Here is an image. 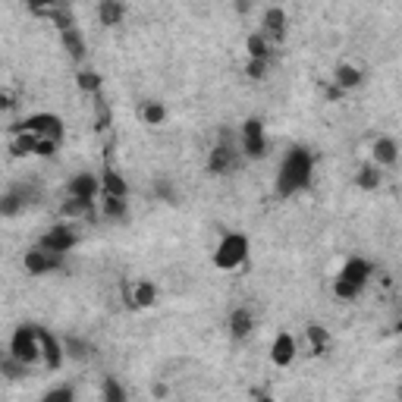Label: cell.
<instances>
[{"mask_svg":"<svg viewBox=\"0 0 402 402\" xmlns=\"http://www.w3.org/2000/svg\"><path fill=\"white\" fill-rule=\"evenodd\" d=\"M314 173V157L308 148H292L280 164V173H277V195L289 199V195L302 192L305 186L311 182Z\"/></svg>","mask_w":402,"mask_h":402,"instance_id":"1","label":"cell"},{"mask_svg":"<svg viewBox=\"0 0 402 402\" xmlns=\"http://www.w3.org/2000/svg\"><path fill=\"white\" fill-rule=\"evenodd\" d=\"M13 133H28L35 138H50V142H60L63 138V120L57 113H32L23 123L13 126Z\"/></svg>","mask_w":402,"mask_h":402,"instance_id":"2","label":"cell"},{"mask_svg":"<svg viewBox=\"0 0 402 402\" xmlns=\"http://www.w3.org/2000/svg\"><path fill=\"white\" fill-rule=\"evenodd\" d=\"M245 258H248V239L242 233H226L214 252V264L220 270H233V267L242 264Z\"/></svg>","mask_w":402,"mask_h":402,"instance_id":"3","label":"cell"},{"mask_svg":"<svg viewBox=\"0 0 402 402\" xmlns=\"http://www.w3.org/2000/svg\"><path fill=\"white\" fill-rule=\"evenodd\" d=\"M10 355L23 364H32L41 358V346H38V327L26 324V327H16L10 340Z\"/></svg>","mask_w":402,"mask_h":402,"instance_id":"4","label":"cell"},{"mask_svg":"<svg viewBox=\"0 0 402 402\" xmlns=\"http://www.w3.org/2000/svg\"><path fill=\"white\" fill-rule=\"evenodd\" d=\"M242 151L248 157H264L267 155V138H264V126H261V120H245Z\"/></svg>","mask_w":402,"mask_h":402,"instance_id":"5","label":"cell"},{"mask_svg":"<svg viewBox=\"0 0 402 402\" xmlns=\"http://www.w3.org/2000/svg\"><path fill=\"white\" fill-rule=\"evenodd\" d=\"M76 242H79L76 230H69V226H54L50 233H45V236H41L38 248H45V252H57V255H67Z\"/></svg>","mask_w":402,"mask_h":402,"instance_id":"6","label":"cell"},{"mask_svg":"<svg viewBox=\"0 0 402 402\" xmlns=\"http://www.w3.org/2000/svg\"><path fill=\"white\" fill-rule=\"evenodd\" d=\"M60 264H63V255L45 252V248H38V245L26 255V270L28 274H50V270H57Z\"/></svg>","mask_w":402,"mask_h":402,"instance_id":"7","label":"cell"},{"mask_svg":"<svg viewBox=\"0 0 402 402\" xmlns=\"http://www.w3.org/2000/svg\"><path fill=\"white\" fill-rule=\"evenodd\" d=\"M98 195H101V182H98V177H91V173H79V177L69 179V199L94 204Z\"/></svg>","mask_w":402,"mask_h":402,"instance_id":"8","label":"cell"},{"mask_svg":"<svg viewBox=\"0 0 402 402\" xmlns=\"http://www.w3.org/2000/svg\"><path fill=\"white\" fill-rule=\"evenodd\" d=\"M283 35H286V13H283L280 6H267V10H264V32H261V38H264L267 45H274V41H283Z\"/></svg>","mask_w":402,"mask_h":402,"instance_id":"9","label":"cell"},{"mask_svg":"<svg viewBox=\"0 0 402 402\" xmlns=\"http://www.w3.org/2000/svg\"><path fill=\"white\" fill-rule=\"evenodd\" d=\"M236 164H239L236 151H233L230 145H217V148L211 151L208 170H211V173H217V177H226V173H230V170H236Z\"/></svg>","mask_w":402,"mask_h":402,"instance_id":"10","label":"cell"},{"mask_svg":"<svg viewBox=\"0 0 402 402\" xmlns=\"http://www.w3.org/2000/svg\"><path fill=\"white\" fill-rule=\"evenodd\" d=\"M98 182H101V195H111V199H126L129 195V186H126V179L120 177V173L113 170L111 164L101 170V177H98Z\"/></svg>","mask_w":402,"mask_h":402,"instance_id":"11","label":"cell"},{"mask_svg":"<svg viewBox=\"0 0 402 402\" xmlns=\"http://www.w3.org/2000/svg\"><path fill=\"white\" fill-rule=\"evenodd\" d=\"M123 296H126V302L133 305V308H151V305L157 302V289H155V283H148V280L135 283L133 289H123Z\"/></svg>","mask_w":402,"mask_h":402,"instance_id":"12","label":"cell"},{"mask_svg":"<svg viewBox=\"0 0 402 402\" xmlns=\"http://www.w3.org/2000/svg\"><path fill=\"white\" fill-rule=\"evenodd\" d=\"M368 277H371V264L364 258H349L346 264H342V270H340V280L352 283V286H358V289L368 283Z\"/></svg>","mask_w":402,"mask_h":402,"instance_id":"13","label":"cell"},{"mask_svg":"<svg viewBox=\"0 0 402 402\" xmlns=\"http://www.w3.org/2000/svg\"><path fill=\"white\" fill-rule=\"evenodd\" d=\"M38 346H41V358H45V364L50 371H57L63 364V349H60V342L54 340L48 330H41L38 327Z\"/></svg>","mask_w":402,"mask_h":402,"instance_id":"14","label":"cell"},{"mask_svg":"<svg viewBox=\"0 0 402 402\" xmlns=\"http://www.w3.org/2000/svg\"><path fill=\"white\" fill-rule=\"evenodd\" d=\"M270 358H274V364H280V368L292 364V358H296V340H292L289 333H280L274 340V346H270Z\"/></svg>","mask_w":402,"mask_h":402,"instance_id":"15","label":"cell"},{"mask_svg":"<svg viewBox=\"0 0 402 402\" xmlns=\"http://www.w3.org/2000/svg\"><path fill=\"white\" fill-rule=\"evenodd\" d=\"M333 82L340 91H352L355 85H362V69L352 67V63H340L333 72Z\"/></svg>","mask_w":402,"mask_h":402,"instance_id":"16","label":"cell"},{"mask_svg":"<svg viewBox=\"0 0 402 402\" xmlns=\"http://www.w3.org/2000/svg\"><path fill=\"white\" fill-rule=\"evenodd\" d=\"M399 157V145L393 138H377L374 142V167H393Z\"/></svg>","mask_w":402,"mask_h":402,"instance_id":"17","label":"cell"},{"mask_svg":"<svg viewBox=\"0 0 402 402\" xmlns=\"http://www.w3.org/2000/svg\"><path fill=\"white\" fill-rule=\"evenodd\" d=\"M252 330H255V318L248 308H236L230 314V333L236 336V340H245Z\"/></svg>","mask_w":402,"mask_h":402,"instance_id":"18","label":"cell"},{"mask_svg":"<svg viewBox=\"0 0 402 402\" xmlns=\"http://www.w3.org/2000/svg\"><path fill=\"white\" fill-rule=\"evenodd\" d=\"M26 204H28V192H23V189L0 195V217H16Z\"/></svg>","mask_w":402,"mask_h":402,"instance_id":"19","label":"cell"},{"mask_svg":"<svg viewBox=\"0 0 402 402\" xmlns=\"http://www.w3.org/2000/svg\"><path fill=\"white\" fill-rule=\"evenodd\" d=\"M101 214H104L107 220H126V217H129V204H126V199L101 195Z\"/></svg>","mask_w":402,"mask_h":402,"instance_id":"20","label":"cell"},{"mask_svg":"<svg viewBox=\"0 0 402 402\" xmlns=\"http://www.w3.org/2000/svg\"><path fill=\"white\" fill-rule=\"evenodd\" d=\"M63 38V48H67V54L72 57V60H82L85 57V38L79 28H67V32H60Z\"/></svg>","mask_w":402,"mask_h":402,"instance_id":"21","label":"cell"},{"mask_svg":"<svg viewBox=\"0 0 402 402\" xmlns=\"http://www.w3.org/2000/svg\"><path fill=\"white\" fill-rule=\"evenodd\" d=\"M98 16L104 26H120L123 16H126V6L116 4V0H104V4L98 6Z\"/></svg>","mask_w":402,"mask_h":402,"instance_id":"22","label":"cell"},{"mask_svg":"<svg viewBox=\"0 0 402 402\" xmlns=\"http://www.w3.org/2000/svg\"><path fill=\"white\" fill-rule=\"evenodd\" d=\"M63 217H69V220L89 217V220H94V204L91 201H79V199H67L63 201Z\"/></svg>","mask_w":402,"mask_h":402,"instance_id":"23","label":"cell"},{"mask_svg":"<svg viewBox=\"0 0 402 402\" xmlns=\"http://www.w3.org/2000/svg\"><path fill=\"white\" fill-rule=\"evenodd\" d=\"M305 336H308L311 352H314V355H324V352H327V346H330V333H327L324 327H318V324H308Z\"/></svg>","mask_w":402,"mask_h":402,"instance_id":"24","label":"cell"},{"mask_svg":"<svg viewBox=\"0 0 402 402\" xmlns=\"http://www.w3.org/2000/svg\"><path fill=\"white\" fill-rule=\"evenodd\" d=\"M35 145H38V138H35V135L16 133V138L10 142V151H13V157H32L35 155Z\"/></svg>","mask_w":402,"mask_h":402,"instance_id":"25","label":"cell"},{"mask_svg":"<svg viewBox=\"0 0 402 402\" xmlns=\"http://www.w3.org/2000/svg\"><path fill=\"white\" fill-rule=\"evenodd\" d=\"M245 48H248V60H264L270 63V45L261 35H252V38L245 41Z\"/></svg>","mask_w":402,"mask_h":402,"instance_id":"26","label":"cell"},{"mask_svg":"<svg viewBox=\"0 0 402 402\" xmlns=\"http://www.w3.org/2000/svg\"><path fill=\"white\" fill-rule=\"evenodd\" d=\"M76 82H79V89H82L85 94H94V98H101V76H98V72L82 69V72L76 76Z\"/></svg>","mask_w":402,"mask_h":402,"instance_id":"27","label":"cell"},{"mask_svg":"<svg viewBox=\"0 0 402 402\" xmlns=\"http://www.w3.org/2000/svg\"><path fill=\"white\" fill-rule=\"evenodd\" d=\"M26 371H28V364H23V362H16V358H13L10 352H6L4 358H0V374L4 377H26Z\"/></svg>","mask_w":402,"mask_h":402,"instance_id":"28","label":"cell"},{"mask_svg":"<svg viewBox=\"0 0 402 402\" xmlns=\"http://www.w3.org/2000/svg\"><path fill=\"white\" fill-rule=\"evenodd\" d=\"M164 116H167V111H164V104H157V101L142 104V120L148 123V126H160V123H164Z\"/></svg>","mask_w":402,"mask_h":402,"instance_id":"29","label":"cell"},{"mask_svg":"<svg viewBox=\"0 0 402 402\" xmlns=\"http://www.w3.org/2000/svg\"><path fill=\"white\" fill-rule=\"evenodd\" d=\"M104 402H126V390L116 377H104Z\"/></svg>","mask_w":402,"mask_h":402,"instance_id":"30","label":"cell"},{"mask_svg":"<svg viewBox=\"0 0 402 402\" xmlns=\"http://www.w3.org/2000/svg\"><path fill=\"white\" fill-rule=\"evenodd\" d=\"M358 186L362 189H377L380 186V167H374V164L362 167V170H358Z\"/></svg>","mask_w":402,"mask_h":402,"instance_id":"31","label":"cell"},{"mask_svg":"<svg viewBox=\"0 0 402 402\" xmlns=\"http://www.w3.org/2000/svg\"><path fill=\"white\" fill-rule=\"evenodd\" d=\"M358 286H352V283H346V280H340V277H336V283H333V296L336 298H342V302H352V298H358Z\"/></svg>","mask_w":402,"mask_h":402,"instance_id":"32","label":"cell"},{"mask_svg":"<svg viewBox=\"0 0 402 402\" xmlns=\"http://www.w3.org/2000/svg\"><path fill=\"white\" fill-rule=\"evenodd\" d=\"M107 126H111V107L98 98L94 101V129L101 133V129H107Z\"/></svg>","mask_w":402,"mask_h":402,"instance_id":"33","label":"cell"},{"mask_svg":"<svg viewBox=\"0 0 402 402\" xmlns=\"http://www.w3.org/2000/svg\"><path fill=\"white\" fill-rule=\"evenodd\" d=\"M41 402H76V393H72L69 386H54L50 393L41 396Z\"/></svg>","mask_w":402,"mask_h":402,"instance_id":"34","label":"cell"},{"mask_svg":"<svg viewBox=\"0 0 402 402\" xmlns=\"http://www.w3.org/2000/svg\"><path fill=\"white\" fill-rule=\"evenodd\" d=\"M35 155H38V157L57 155V142H50V138H38V145H35Z\"/></svg>","mask_w":402,"mask_h":402,"instance_id":"35","label":"cell"},{"mask_svg":"<svg viewBox=\"0 0 402 402\" xmlns=\"http://www.w3.org/2000/svg\"><path fill=\"white\" fill-rule=\"evenodd\" d=\"M67 352H69L72 358H89V346H85L82 340H69V342H67Z\"/></svg>","mask_w":402,"mask_h":402,"instance_id":"36","label":"cell"},{"mask_svg":"<svg viewBox=\"0 0 402 402\" xmlns=\"http://www.w3.org/2000/svg\"><path fill=\"white\" fill-rule=\"evenodd\" d=\"M245 72H248V76H252V79H264V72H267V63H264V60H248Z\"/></svg>","mask_w":402,"mask_h":402,"instance_id":"37","label":"cell"},{"mask_svg":"<svg viewBox=\"0 0 402 402\" xmlns=\"http://www.w3.org/2000/svg\"><path fill=\"white\" fill-rule=\"evenodd\" d=\"M10 107H16V101H13L6 91H0V111H10Z\"/></svg>","mask_w":402,"mask_h":402,"instance_id":"38","label":"cell"},{"mask_svg":"<svg viewBox=\"0 0 402 402\" xmlns=\"http://www.w3.org/2000/svg\"><path fill=\"white\" fill-rule=\"evenodd\" d=\"M324 94H327V101H340V98H342V91L336 89V85H333V89H327Z\"/></svg>","mask_w":402,"mask_h":402,"instance_id":"39","label":"cell"},{"mask_svg":"<svg viewBox=\"0 0 402 402\" xmlns=\"http://www.w3.org/2000/svg\"><path fill=\"white\" fill-rule=\"evenodd\" d=\"M255 402H277V399L267 396V393H255Z\"/></svg>","mask_w":402,"mask_h":402,"instance_id":"40","label":"cell"},{"mask_svg":"<svg viewBox=\"0 0 402 402\" xmlns=\"http://www.w3.org/2000/svg\"><path fill=\"white\" fill-rule=\"evenodd\" d=\"M0 358H4V355H0Z\"/></svg>","mask_w":402,"mask_h":402,"instance_id":"41","label":"cell"}]
</instances>
